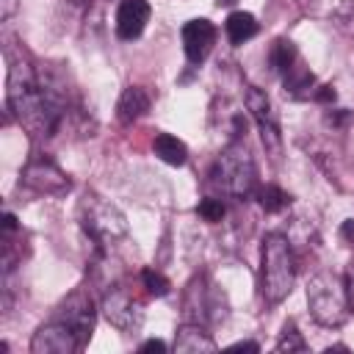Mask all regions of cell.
Segmentation results:
<instances>
[{"mask_svg":"<svg viewBox=\"0 0 354 354\" xmlns=\"http://www.w3.org/2000/svg\"><path fill=\"white\" fill-rule=\"evenodd\" d=\"M335 97H337V94H335L332 86H321L318 91H313V100H315V102H324V105H326V102H335Z\"/></svg>","mask_w":354,"mask_h":354,"instance_id":"23","label":"cell"},{"mask_svg":"<svg viewBox=\"0 0 354 354\" xmlns=\"http://www.w3.org/2000/svg\"><path fill=\"white\" fill-rule=\"evenodd\" d=\"M346 293H348V304L354 307V263L346 271Z\"/></svg>","mask_w":354,"mask_h":354,"instance_id":"24","label":"cell"},{"mask_svg":"<svg viewBox=\"0 0 354 354\" xmlns=\"http://www.w3.org/2000/svg\"><path fill=\"white\" fill-rule=\"evenodd\" d=\"M307 348V343H304V337H301V332H296V326L293 324H285V329H282V335H279V340H277V351H304Z\"/></svg>","mask_w":354,"mask_h":354,"instance_id":"20","label":"cell"},{"mask_svg":"<svg viewBox=\"0 0 354 354\" xmlns=\"http://www.w3.org/2000/svg\"><path fill=\"white\" fill-rule=\"evenodd\" d=\"M22 185L36 191V194H50V196H61L69 191V180L66 174L53 163V160H33L25 166L22 171Z\"/></svg>","mask_w":354,"mask_h":354,"instance_id":"9","label":"cell"},{"mask_svg":"<svg viewBox=\"0 0 354 354\" xmlns=\"http://www.w3.org/2000/svg\"><path fill=\"white\" fill-rule=\"evenodd\" d=\"M141 282H144V288L152 293V296H166L169 293V279L160 274V271H152V268H144L141 271Z\"/></svg>","mask_w":354,"mask_h":354,"instance_id":"22","label":"cell"},{"mask_svg":"<svg viewBox=\"0 0 354 354\" xmlns=\"http://www.w3.org/2000/svg\"><path fill=\"white\" fill-rule=\"evenodd\" d=\"M257 199H260V207L266 213H279V210H285L290 205V194L282 191L279 185H263L257 191Z\"/></svg>","mask_w":354,"mask_h":354,"instance_id":"18","label":"cell"},{"mask_svg":"<svg viewBox=\"0 0 354 354\" xmlns=\"http://www.w3.org/2000/svg\"><path fill=\"white\" fill-rule=\"evenodd\" d=\"M141 351H166V343L163 340H147V343H141Z\"/></svg>","mask_w":354,"mask_h":354,"instance_id":"25","label":"cell"},{"mask_svg":"<svg viewBox=\"0 0 354 354\" xmlns=\"http://www.w3.org/2000/svg\"><path fill=\"white\" fill-rule=\"evenodd\" d=\"M174 351L177 354H199V351H216V340L199 326V324H185L177 329L174 337Z\"/></svg>","mask_w":354,"mask_h":354,"instance_id":"13","label":"cell"},{"mask_svg":"<svg viewBox=\"0 0 354 354\" xmlns=\"http://www.w3.org/2000/svg\"><path fill=\"white\" fill-rule=\"evenodd\" d=\"M224 30H227V39L232 44H243L257 33V22L249 11H232L224 22Z\"/></svg>","mask_w":354,"mask_h":354,"instance_id":"16","label":"cell"},{"mask_svg":"<svg viewBox=\"0 0 354 354\" xmlns=\"http://www.w3.org/2000/svg\"><path fill=\"white\" fill-rule=\"evenodd\" d=\"M80 224L97 246H108L127 232V221L122 210L100 196H86L80 202Z\"/></svg>","mask_w":354,"mask_h":354,"instance_id":"5","label":"cell"},{"mask_svg":"<svg viewBox=\"0 0 354 354\" xmlns=\"http://www.w3.org/2000/svg\"><path fill=\"white\" fill-rule=\"evenodd\" d=\"M80 348H83V343H80L77 332L61 318L39 326L30 340V354H75Z\"/></svg>","mask_w":354,"mask_h":354,"instance_id":"7","label":"cell"},{"mask_svg":"<svg viewBox=\"0 0 354 354\" xmlns=\"http://www.w3.org/2000/svg\"><path fill=\"white\" fill-rule=\"evenodd\" d=\"M147 111H149V94L141 86H130V88L122 91L119 105H116V116H119L122 124H130V122L141 119Z\"/></svg>","mask_w":354,"mask_h":354,"instance_id":"14","label":"cell"},{"mask_svg":"<svg viewBox=\"0 0 354 354\" xmlns=\"http://www.w3.org/2000/svg\"><path fill=\"white\" fill-rule=\"evenodd\" d=\"M296 279V257L290 241L279 232H268L263 238V266H260V293L266 301L279 304Z\"/></svg>","mask_w":354,"mask_h":354,"instance_id":"2","label":"cell"},{"mask_svg":"<svg viewBox=\"0 0 354 354\" xmlns=\"http://www.w3.org/2000/svg\"><path fill=\"white\" fill-rule=\"evenodd\" d=\"M296 58H299V53H296V44H293L290 39H277V41L271 44L268 61H271V69H274L277 75H288V72L296 66Z\"/></svg>","mask_w":354,"mask_h":354,"instance_id":"17","label":"cell"},{"mask_svg":"<svg viewBox=\"0 0 354 354\" xmlns=\"http://www.w3.org/2000/svg\"><path fill=\"white\" fill-rule=\"evenodd\" d=\"M196 216L205 218V221H210V224H216V221H221V216H224V202L216 199V196H205V199L196 205Z\"/></svg>","mask_w":354,"mask_h":354,"instance_id":"21","label":"cell"},{"mask_svg":"<svg viewBox=\"0 0 354 354\" xmlns=\"http://www.w3.org/2000/svg\"><path fill=\"white\" fill-rule=\"evenodd\" d=\"M149 22V3L147 0H122L116 8V33L119 39H138Z\"/></svg>","mask_w":354,"mask_h":354,"instance_id":"12","label":"cell"},{"mask_svg":"<svg viewBox=\"0 0 354 354\" xmlns=\"http://www.w3.org/2000/svg\"><path fill=\"white\" fill-rule=\"evenodd\" d=\"M243 102H246L252 119L260 127L263 147L271 152V158H279V152H282V133H279V119H277V111H274L268 94L260 91L257 86H249L246 94H243Z\"/></svg>","mask_w":354,"mask_h":354,"instance_id":"6","label":"cell"},{"mask_svg":"<svg viewBox=\"0 0 354 354\" xmlns=\"http://www.w3.org/2000/svg\"><path fill=\"white\" fill-rule=\"evenodd\" d=\"M58 318L66 321V324L77 332L80 343L86 346V340H88L91 332H94V301H91V293L83 290V288L75 290V293H69L66 301L58 307Z\"/></svg>","mask_w":354,"mask_h":354,"instance_id":"10","label":"cell"},{"mask_svg":"<svg viewBox=\"0 0 354 354\" xmlns=\"http://www.w3.org/2000/svg\"><path fill=\"white\" fill-rule=\"evenodd\" d=\"M8 105L30 136H53L66 111L64 94L55 91L53 83L36 77L22 61H14L8 69Z\"/></svg>","mask_w":354,"mask_h":354,"instance_id":"1","label":"cell"},{"mask_svg":"<svg viewBox=\"0 0 354 354\" xmlns=\"http://www.w3.org/2000/svg\"><path fill=\"white\" fill-rule=\"evenodd\" d=\"M213 183L232 199H249L254 194L257 185V171H254V160L246 152V147L241 144H230L216 166H213Z\"/></svg>","mask_w":354,"mask_h":354,"instance_id":"4","label":"cell"},{"mask_svg":"<svg viewBox=\"0 0 354 354\" xmlns=\"http://www.w3.org/2000/svg\"><path fill=\"white\" fill-rule=\"evenodd\" d=\"M340 235H343L346 241H351V243H354V218L343 221V227H340Z\"/></svg>","mask_w":354,"mask_h":354,"instance_id":"26","label":"cell"},{"mask_svg":"<svg viewBox=\"0 0 354 354\" xmlns=\"http://www.w3.org/2000/svg\"><path fill=\"white\" fill-rule=\"evenodd\" d=\"M102 315L108 318V324H113L116 329L133 332L141 324V304L130 296L127 288L113 285L105 296H102Z\"/></svg>","mask_w":354,"mask_h":354,"instance_id":"8","label":"cell"},{"mask_svg":"<svg viewBox=\"0 0 354 354\" xmlns=\"http://www.w3.org/2000/svg\"><path fill=\"white\" fill-rule=\"evenodd\" d=\"M307 304L313 318L321 326H340L348 318V293H346V282L337 274L321 271L307 282Z\"/></svg>","mask_w":354,"mask_h":354,"instance_id":"3","label":"cell"},{"mask_svg":"<svg viewBox=\"0 0 354 354\" xmlns=\"http://www.w3.org/2000/svg\"><path fill=\"white\" fill-rule=\"evenodd\" d=\"M216 44V28L210 19H191L183 25V50L191 64H202Z\"/></svg>","mask_w":354,"mask_h":354,"instance_id":"11","label":"cell"},{"mask_svg":"<svg viewBox=\"0 0 354 354\" xmlns=\"http://www.w3.org/2000/svg\"><path fill=\"white\" fill-rule=\"evenodd\" d=\"M152 149H155V155H158L163 163H169V166H183L185 158H188L185 144H183L180 138L169 136V133H158L155 141H152Z\"/></svg>","mask_w":354,"mask_h":354,"instance_id":"15","label":"cell"},{"mask_svg":"<svg viewBox=\"0 0 354 354\" xmlns=\"http://www.w3.org/2000/svg\"><path fill=\"white\" fill-rule=\"evenodd\" d=\"M232 348H235V351H257L260 346H257V343H249V340H241V343H235Z\"/></svg>","mask_w":354,"mask_h":354,"instance_id":"27","label":"cell"},{"mask_svg":"<svg viewBox=\"0 0 354 354\" xmlns=\"http://www.w3.org/2000/svg\"><path fill=\"white\" fill-rule=\"evenodd\" d=\"M285 77V91H290L293 97H307L310 94V88H313V75L307 72V69H299V66H293L288 75H282Z\"/></svg>","mask_w":354,"mask_h":354,"instance_id":"19","label":"cell"}]
</instances>
